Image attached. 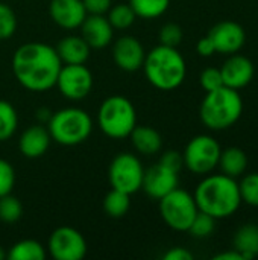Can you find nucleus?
Instances as JSON below:
<instances>
[{
    "mask_svg": "<svg viewBox=\"0 0 258 260\" xmlns=\"http://www.w3.org/2000/svg\"><path fill=\"white\" fill-rule=\"evenodd\" d=\"M62 62L56 49L44 43H26L12 56V72L29 91H47L56 84Z\"/></svg>",
    "mask_w": 258,
    "mask_h": 260,
    "instance_id": "nucleus-1",
    "label": "nucleus"
},
{
    "mask_svg": "<svg viewBox=\"0 0 258 260\" xmlns=\"http://www.w3.org/2000/svg\"><path fill=\"white\" fill-rule=\"evenodd\" d=\"M193 197L198 210L214 219L230 218L242 206L237 178H231L225 174H207V177L198 184Z\"/></svg>",
    "mask_w": 258,
    "mask_h": 260,
    "instance_id": "nucleus-2",
    "label": "nucleus"
},
{
    "mask_svg": "<svg viewBox=\"0 0 258 260\" xmlns=\"http://www.w3.org/2000/svg\"><path fill=\"white\" fill-rule=\"evenodd\" d=\"M148 81L158 90L170 91L178 88L187 75L184 56L176 47L158 44L146 53L143 67Z\"/></svg>",
    "mask_w": 258,
    "mask_h": 260,
    "instance_id": "nucleus-3",
    "label": "nucleus"
},
{
    "mask_svg": "<svg viewBox=\"0 0 258 260\" xmlns=\"http://www.w3.org/2000/svg\"><path fill=\"white\" fill-rule=\"evenodd\" d=\"M243 113V99L239 90L222 85L207 91L201 104V120L213 131H224L239 122Z\"/></svg>",
    "mask_w": 258,
    "mask_h": 260,
    "instance_id": "nucleus-4",
    "label": "nucleus"
},
{
    "mask_svg": "<svg viewBox=\"0 0 258 260\" xmlns=\"http://www.w3.org/2000/svg\"><path fill=\"white\" fill-rule=\"evenodd\" d=\"M47 129L53 142L64 146H75L84 143L90 137L93 120L82 108L70 107L52 113L47 122Z\"/></svg>",
    "mask_w": 258,
    "mask_h": 260,
    "instance_id": "nucleus-5",
    "label": "nucleus"
},
{
    "mask_svg": "<svg viewBox=\"0 0 258 260\" xmlns=\"http://www.w3.org/2000/svg\"><path fill=\"white\" fill-rule=\"evenodd\" d=\"M97 120L102 133L111 139L129 137L137 125V111L132 102L125 96H109L99 107Z\"/></svg>",
    "mask_w": 258,
    "mask_h": 260,
    "instance_id": "nucleus-6",
    "label": "nucleus"
},
{
    "mask_svg": "<svg viewBox=\"0 0 258 260\" xmlns=\"http://www.w3.org/2000/svg\"><path fill=\"white\" fill-rule=\"evenodd\" d=\"M158 201L163 221L175 232H187L199 212L195 197L179 187L173 189Z\"/></svg>",
    "mask_w": 258,
    "mask_h": 260,
    "instance_id": "nucleus-7",
    "label": "nucleus"
},
{
    "mask_svg": "<svg viewBox=\"0 0 258 260\" xmlns=\"http://www.w3.org/2000/svg\"><path fill=\"white\" fill-rule=\"evenodd\" d=\"M220 151L222 148L214 137L208 134L196 136L184 149V166L196 175H207L217 168Z\"/></svg>",
    "mask_w": 258,
    "mask_h": 260,
    "instance_id": "nucleus-8",
    "label": "nucleus"
},
{
    "mask_svg": "<svg viewBox=\"0 0 258 260\" xmlns=\"http://www.w3.org/2000/svg\"><path fill=\"white\" fill-rule=\"evenodd\" d=\"M144 169L141 161L129 152L119 154L109 165L108 178L113 189L132 195L141 189Z\"/></svg>",
    "mask_w": 258,
    "mask_h": 260,
    "instance_id": "nucleus-9",
    "label": "nucleus"
},
{
    "mask_svg": "<svg viewBox=\"0 0 258 260\" xmlns=\"http://www.w3.org/2000/svg\"><path fill=\"white\" fill-rule=\"evenodd\" d=\"M55 85L64 98L81 101L88 96L93 88V75L84 64H64Z\"/></svg>",
    "mask_w": 258,
    "mask_h": 260,
    "instance_id": "nucleus-10",
    "label": "nucleus"
},
{
    "mask_svg": "<svg viewBox=\"0 0 258 260\" xmlns=\"http://www.w3.org/2000/svg\"><path fill=\"white\" fill-rule=\"evenodd\" d=\"M47 248L55 260H81L87 254V242L73 227L56 229L49 238Z\"/></svg>",
    "mask_w": 258,
    "mask_h": 260,
    "instance_id": "nucleus-11",
    "label": "nucleus"
},
{
    "mask_svg": "<svg viewBox=\"0 0 258 260\" xmlns=\"http://www.w3.org/2000/svg\"><path fill=\"white\" fill-rule=\"evenodd\" d=\"M208 37L211 38L216 52L224 55L237 53L246 41V34L242 24L230 20L214 24L208 32Z\"/></svg>",
    "mask_w": 258,
    "mask_h": 260,
    "instance_id": "nucleus-12",
    "label": "nucleus"
},
{
    "mask_svg": "<svg viewBox=\"0 0 258 260\" xmlns=\"http://www.w3.org/2000/svg\"><path fill=\"white\" fill-rule=\"evenodd\" d=\"M178 183H179L178 172L166 168L161 163H157L151 166L148 171H144L141 189L148 197L154 200H161L164 195L176 189Z\"/></svg>",
    "mask_w": 258,
    "mask_h": 260,
    "instance_id": "nucleus-13",
    "label": "nucleus"
},
{
    "mask_svg": "<svg viewBox=\"0 0 258 260\" xmlns=\"http://www.w3.org/2000/svg\"><path fill=\"white\" fill-rule=\"evenodd\" d=\"M113 58L119 69L125 72H135L143 67L146 52L135 37L123 35L113 46Z\"/></svg>",
    "mask_w": 258,
    "mask_h": 260,
    "instance_id": "nucleus-14",
    "label": "nucleus"
},
{
    "mask_svg": "<svg viewBox=\"0 0 258 260\" xmlns=\"http://www.w3.org/2000/svg\"><path fill=\"white\" fill-rule=\"evenodd\" d=\"M220 73H222L224 85L234 90H240L252 81L254 64L249 58L239 53H233L222 64Z\"/></svg>",
    "mask_w": 258,
    "mask_h": 260,
    "instance_id": "nucleus-15",
    "label": "nucleus"
},
{
    "mask_svg": "<svg viewBox=\"0 0 258 260\" xmlns=\"http://www.w3.org/2000/svg\"><path fill=\"white\" fill-rule=\"evenodd\" d=\"M49 12L52 20L67 30L79 27L87 17L82 0H50Z\"/></svg>",
    "mask_w": 258,
    "mask_h": 260,
    "instance_id": "nucleus-16",
    "label": "nucleus"
},
{
    "mask_svg": "<svg viewBox=\"0 0 258 260\" xmlns=\"http://www.w3.org/2000/svg\"><path fill=\"white\" fill-rule=\"evenodd\" d=\"M79 27H81V37L88 43L91 49H103L113 40L114 29L105 15L87 14V17L84 18Z\"/></svg>",
    "mask_w": 258,
    "mask_h": 260,
    "instance_id": "nucleus-17",
    "label": "nucleus"
},
{
    "mask_svg": "<svg viewBox=\"0 0 258 260\" xmlns=\"http://www.w3.org/2000/svg\"><path fill=\"white\" fill-rule=\"evenodd\" d=\"M50 142L52 137L47 128H44L43 125H32L20 136L18 149L27 158H38L47 152Z\"/></svg>",
    "mask_w": 258,
    "mask_h": 260,
    "instance_id": "nucleus-18",
    "label": "nucleus"
},
{
    "mask_svg": "<svg viewBox=\"0 0 258 260\" xmlns=\"http://www.w3.org/2000/svg\"><path fill=\"white\" fill-rule=\"evenodd\" d=\"M55 49L61 62L64 64H85L91 50L88 43L78 35H68L59 40Z\"/></svg>",
    "mask_w": 258,
    "mask_h": 260,
    "instance_id": "nucleus-19",
    "label": "nucleus"
},
{
    "mask_svg": "<svg viewBox=\"0 0 258 260\" xmlns=\"http://www.w3.org/2000/svg\"><path fill=\"white\" fill-rule=\"evenodd\" d=\"M129 139L132 146L144 155H154L160 152L163 146L161 134L155 128L146 125H135V128L129 134Z\"/></svg>",
    "mask_w": 258,
    "mask_h": 260,
    "instance_id": "nucleus-20",
    "label": "nucleus"
},
{
    "mask_svg": "<svg viewBox=\"0 0 258 260\" xmlns=\"http://www.w3.org/2000/svg\"><path fill=\"white\" fill-rule=\"evenodd\" d=\"M217 166L220 168L222 174L231 178H239L245 174L248 168V155L245 154L243 149L237 146L222 149Z\"/></svg>",
    "mask_w": 258,
    "mask_h": 260,
    "instance_id": "nucleus-21",
    "label": "nucleus"
},
{
    "mask_svg": "<svg viewBox=\"0 0 258 260\" xmlns=\"http://www.w3.org/2000/svg\"><path fill=\"white\" fill-rule=\"evenodd\" d=\"M233 248L242 254L243 260H251L258 256V225L245 224L242 225L234 238Z\"/></svg>",
    "mask_w": 258,
    "mask_h": 260,
    "instance_id": "nucleus-22",
    "label": "nucleus"
},
{
    "mask_svg": "<svg viewBox=\"0 0 258 260\" xmlns=\"http://www.w3.org/2000/svg\"><path fill=\"white\" fill-rule=\"evenodd\" d=\"M9 260H44L46 259V248L32 239H24L14 244L6 254Z\"/></svg>",
    "mask_w": 258,
    "mask_h": 260,
    "instance_id": "nucleus-23",
    "label": "nucleus"
},
{
    "mask_svg": "<svg viewBox=\"0 0 258 260\" xmlns=\"http://www.w3.org/2000/svg\"><path fill=\"white\" fill-rule=\"evenodd\" d=\"M131 195L117 190V189H111L103 200V210L108 216L111 218H122L128 213L129 207H131Z\"/></svg>",
    "mask_w": 258,
    "mask_h": 260,
    "instance_id": "nucleus-24",
    "label": "nucleus"
},
{
    "mask_svg": "<svg viewBox=\"0 0 258 260\" xmlns=\"http://www.w3.org/2000/svg\"><path fill=\"white\" fill-rule=\"evenodd\" d=\"M129 5L137 17L154 20L169 9L170 0H129Z\"/></svg>",
    "mask_w": 258,
    "mask_h": 260,
    "instance_id": "nucleus-25",
    "label": "nucleus"
},
{
    "mask_svg": "<svg viewBox=\"0 0 258 260\" xmlns=\"http://www.w3.org/2000/svg\"><path fill=\"white\" fill-rule=\"evenodd\" d=\"M135 17L137 15L129 3H119L116 6H111L106 12V18L109 24L113 26V29H119V30L131 27L135 21Z\"/></svg>",
    "mask_w": 258,
    "mask_h": 260,
    "instance_id": "nucleus-26",
    "label": "nucleus"
},
{
    "mask_svg": "<svg viewBox=\"0 0 258 260\" xmlns=\"http://www.w3.org/2000/svg\"><path fill=\"white\" fill-rule=\"evenodd\" d=\"M18 126V116L15 108L8 102L0 99V142L9 140Z\"/></svg>",
    "mask_w": 258,
    "mask_h": 260,
    "instance_id": "nucleus-27",
    "label": "nucleus"
},
{
    "mask_svg": "<svg viewBox=\"0 0 258 260\" xmlns=\"http://www.w3.org/2000/svg\"><path fill=\"white\" fill-rule=\"evenodd\" d=\"M239 192L242 203L251 207H258V172L248 174L240 180Z\"/></svg>",
    "mask_w": 258,
    "mask_h": 260,
    "instance_id": "nucleus-28",
    "label": "nucleus"
},
{
    "mask_svg": "<svg viewBox=\"0 0 258 260\" xmlns=\"http://www.w3.org/2000/svg\"><path fill=\"white\" fill-rule=\"evenodd\" d=\"M216 221L217 219H214L213 216H210L204 212H198V215L195 216V219L187 232L196 239H205L213 235V232L216 229Z\"/></svg>",
    "mask_w": 258,
    "mask_h": 260,
    "instance_id": "nucleus-29",
    "label": "nucleus"
},
{
    "mask_svg": "<svg viewBox=\"0 0 258 260\" xmlns=\"http://www.w3.org/2000/svg\"><path fill=\"white\" fill-rule=\"evenodd\" d=\"M21 213H23L21 203L15 197L9 193L0 198V221L6 224H14L21 218Z\"/></svg>",
    "mask_w": 258,
    "mask_h": 260,
    "instance_id": "nucleus-30",
    "label": "nucleus"
},
{
    "mask_svg": "<svg viewBox=\"0 0 258 260\" xmlns=\"http://www.w3.org/2000/svg\"><path fill=\"white\" fill-rule=\"evenodd\" d=\"M17 29V17L14 11L0 2V40H6L14 35Z\"/></svg>",
    "mask_w": 258,
    "mask_h": 260,
    "instance_id": "nucleus-31",
    "label": "nucleus"
},
{
    "mask_svg": "<svg viewBox=\"0 0 258 260\" xmlns=\"http://www.w3.org/2000/svg\"><path fill=\"white\" fill-rule=\"evenodd\" d=\"M158 38H160V44L176 47L182 41V29L176 23H167L160 29Z\"/></svg>",
    "mask_w": 258,
    "mask_h": 260,
    "instance_id": "nucleus-32",
    "label": "nucleus"
},
{
    "mask_svg": "<svg viewBox=\"0 0 258 260\" xmlns=\"http://www.w3.org/2000/svg\"><path fill=\"white\" fill-rule=\"evenodd\" d=\"M15 184V171L12 165L0 158V198L9 195Z\"/></svg>",
    "mask_w": 258,
    "mask_h": 260,
    "instance_id": "nucleus-33",
    "label": "nucleus"
},
{
    "mask_svg": "<svg viewBox=\"0 0 258 260\" xmlns=\"http://www.w3.org/2000/svg\"><path fill=\"white\" fill-rule=\"evenodd\" d=\"M199 82L202 85V88L207 91H213L219 87L224 85V79H222V73H220V69H216V67H208L205 69L202 73H201V78H199Z\"/></svg>",
    "mask_w": 258,
    "mask_h": 260,
    "instance_id": "nucleus-34",
    "label": "nucleus"
},
{
    "mask_svg": "<svg viewBox=\"0 0 258 260\" xmlns=\"http://www.w3.org/2000/svg\"><path fill=\"white\" fill-rule=\"evenodd\" d=\"M161 165H164L166 168L175 171V172H179L181 168L184 166V160H182V154H179L178 151H167L161 155V160H160Z\"/></svg>",
    "mask_w": 258,
    "mask_h": 260,
    "instance_id": "nucleus-35",
    "label": "nucleus"
},
{
    "mask_svg": "<svg viewBox=\"0 0 258 260\" xmlns=\"http://www.w3.org/2000/svg\"><path fill=\"white\" fill-rule=\"evenodd\" d=\"M87 14L105 15L111 8V0H82Z\"/></svg>",
    "mask_w": 258,
    "mask_h": 260,
    "instance_id": "nucleus-36",
    "label": "nucleus"
},
{
    "mask_svg": "<svg viewBox=\"0 0 258 260\" xmlns=\"http://www.w3.org/2000/svg\"><path fill=\"white\" fill-rule=\"evenodd\" d=\"M164 260H193V254L182 248V247H175V248H170L169 251L164 253L163 256Z\"/></svg>",
    "mask_w": 258,
    "mask_h": 260,
    "instance_id": "nucleus-37",
    "label": "nucleus"
},
{
    "mask_svg": "<svg viewBox=\"0 0 258 260\" xmlns=\"http://www.w3.org/2000/svg\"><path fill=\"white\" fill-rule=\"evenodd\" d=\"M196 50H198V53H199L201 56H205V58H208V56H211V55L216 53L214 44H213V41H211V38H210L208 35L204 37V38H201V40L198 41Z\"/></svg>",
    "mask_w": 258,
    "mask_h": 260,
    "instance_id": "nucleus-38",
    "label": "nucleus"
},
{
    "mask_svg": "<svg viewBox=\"0 0 258 260\" xmlns=\"http://www.w3.org/2000/svg\"><path fill=\"white\" fill-rule=\"evenodd\" d=\"M214 260H243L242 257V254L239 253V251H236L234 248L233 250H230V251H224V253H219V254H216Z\"/></svg>",
    "mask_w": 258,
    "mask_h": 260,
    "instance_id": "nucleus-39",
    "label": "nucleus"
},
{
    "mask_svg": "<svg viewBox=\"0 0 258 260\" xmlns=\"http://www.w3.org/2000/svg\"><path fill=\"white\" fill-rule=\"evenodd\" d=\"M50 116H52V113H50V110H47V108H38L36 110V117L41 120V122H49V119H50Z\"/></svg>",
    "mask_w": 258,
    "mask_h": 260,
    "instance_id": "nucleus-40",
    "label": "nucleus"
},
{
    "mask_svg": "<svg viewBox=\"0 0 258 260\" xmlns=\"http://www.w3.org/2000/svg\"><path fill=\"white\" fill-rule=\"evenodd\" d=\"M6 257V254H5V251H3V248L0 247V260H3Z\"/></svg>",
    "mask_w": 258,
    "mask_h": 260,
    "instance_id": "nucleus-41",
    "label": "nucleus"
}]
</instances>
